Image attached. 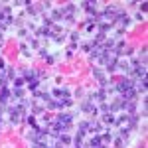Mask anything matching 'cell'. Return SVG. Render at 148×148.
<instances>
[{
    "instance_id": "5bb4252c",
    "label": "cell",
    "mask_w": 148,
    "mask_h": 148,
    "mask_svg": "<svg viewBox=\"0 0 148 148\" xmlns=\"http://www.w3.org/2000/svg\"><path fill=\"white\" fill-rule=\"evenodd\" d=\"M6 79L8 81L16 79V71H14V67H6Z\"/></svg>"
},
{
    "instance_id": "4fadbf2b",
    "label": "cell",
    "mask_w": 148,
    "mask_h": 148,
    "mask_svg": "<svg viewBox=\"0 0 148 148\" xmlns=\"http://www.w3.org/2000/svg\"><path fill=\"white\" fill-rule=\"evenodd\" d=\"M138 63L140 65H146V46L142 47V51L138 53Z\"/></svg>"
},
{
    "instance_id": "484cf974",
    "label": "cell",
    "mask_w": 148,
    "mask_h": 148,
    "mask_svg": "<svg viewBox=\"0 0 148 148\" xmlns=\"http://www.w3.org/2000/svg\"><path fill=\"white\" fill-rule=\"evenodd\" d=\"M140 8H142V14H144V12H146V8H148V2H142V4H140Z\"/></svg>"
},
{
    "instance_id": "7c38bea8",
    "label": "cell",
    "mask_w": 148,
    "mask_h": 148,
    "mask_svg": "<svg viewBox=\"0 0 148 148\" xmlns=\"http://www.w3.org/2000/svg\"><path fill=\"white\" fill-rule=\"evenodd\" d=\"M28 87H30V91H38V87H40V79L36 77V79H30L28 81Z\"/></svg>"
},
{
    "instance_id": "277c9868",
    "label": "cell",
    "mask_w": 148,
    "mask_h": 148,
    "mask_svg": "<svg viewBox=\"0 0 148 148\" xmlns=\"http://www.w3.org/2000/svg\"><path fill=\"white\" fill-rule=\"evenodd\" d=\"M12 97V91H8V89H0V105H6V103L10 101Z\"/></svg>"
},
{
    "instance_id": "44dd1931",
    "label": "cell",
    "mask_w": 148,
    "mask_h": 148,
    "mask_svg": "<svg viewBox=\"0 0 148 148\" xmlns=\"http://www.w3.org/2000/svg\"><path fill=\"white\" fill-rule=\"evenodd\" d=\"M101 140H103V142H109V140H113V134L107 132V134H103V136H101Z\"/></svg>"
},
{
    "instance_id": "2e32d148",
    "label": "cell",
    "mask_w": 148,
    "mask_h": 148,
    "mask_svg": "<svg viewBox=\"0 0 148 148\" xmlns=\"http://www.w3.org/2000/svg\"><path fill=\"white\" fill-rule=\"evenodd\" d=\"M24 83H26V79H24V77H16V79H14V87H16V89H22Z\"/></svg>"
},
{
    "instance_id": "8fae6325",
    "label": "cell",
    "mask_w": 148,
    "mask_h": 148,
    "mask_svg": "<svg viewBox=\"0 0 148 148\" xmlns=\"http://www.w3.org/2000/svg\"><path fill=\"white\" fill-rule=\"evenodd\" d=\"M87 132H89V123H85V121H83V123H79V132H77V134L85 136Z\"/></svg>"
},
{
    "instance_id": "8992f818",
    "label": "cell",
    "mask_w": 148,
    "mask_h": 148,
    "mask_svg": "<svg viewBox=\"0 0 148 148\" xmlns=\"http://www.w3.org/2000/svg\"><path fill=\"white\" fill-rule=\"evenodd\" d=\"M121 109H123V99H116V101H113L109 105V111H111V113H116V111H121Z\"/></svg>"
},
{
    "instance_id": "ac0fdd59",
    "label": "cell",
    "mask_w": 148,
    "mask_h": 148,
    "mask_svg": "<svg viewBox=\"0 0 148 148\" xmlns=\"http://www.w3.org/2000/svg\"><path fill=\"white\" fill-rule=\"evenodd\" d=\"M28 44H30L32 47H38V46H40V44H38V40H36V38H32V36L28 38Z\"/></svg>"
},
{
    "instance_id": "d6986e66",
    "label": "cell",
    "mask_w": 148,
    "mask_h": 148,
    "mask_svg": "<svg viewBox=\"0 0 148 148\" xmlns=\"http://www.w3.org/2000/svg\"><path fill=\"white\" fill-rule=\"evenodd\" d=\"M114 144H116L119 148H125V140H123V138L119 136V138H114Z\"/></svg>"
},
{
    "instance_id": "83f0119b",
    "label": "cell",
    "mask_w": 148,
    "mask_h": 148,
    "mask_svg": "<svg viewBox=\"0 0 148 148\" xmlns=\"http://www.w3.org/2000/svg\"><path fill=\"white\" fill-rule=\"evenodd\" d=\"M97 148H105V144H101V146H97Z\"/></svg>"
},
{
    "instance_id": "7a4b0ae2",
    "label": "cell",
    "mask_w": 148,
    "mask_h": 148,
    "mask_svg": "<svg viewBox=\"0 0 148 148\" xmlns=\"http://www.w3.org/2000/svg\"><path fill=\"white\" fill-rule=\"evenodd\" d=\"M71 121H73V114H69V113H61V114H57V119H56V123H59L61 126H71Z\"/></svg>"
},
{
    "instance_id": "6da1fadb",
    "label": "cell",
    "mask_w": 148,
    "mask_h": 148,
    "mask_svg": "<svg viewBox=\"0 0 148 148\" xmlns=\"http://www.w3.org/2000/svg\"><path fill=\"white\" fill-rule=\"evenodd\" d=\"M132 87H134V81L132 79H121L119 83H116L114 89H116L119 93H125V91H128V89H132Z\"/></svg>"
},
{
    "instance_id": "52a82bcc",
    "label": "cell",
    "mask_w": 148,
    "mask_h": 148,
    "mask_svg": "<svg viewBox=\"0 0 148 148\" xmlns=\"http://www.w3.org/2000/svg\"><path fill=\"white\" fill-rule=\"evenodd\" d=\"M69 105H71V99H69V97H61V99H57V101H56L57 109H63V107H69Z\"/></svg>"
},
{
    "instance_id": "d4e9b609",
    "label": "cell",
    "mask_w": 148,
    "mask_h": 148,
    "mask_svg": "<svg viewBox=\"0 0 148 148\" xmlns=\"http://www.w3.org/2000/svg\"><path fill=\"white\" fill-rule=\"evenodd\" d=\"M77 40H79V34H77V32H75V34H71V42H73V44H75Z\"/></svg>"
},
{
    "instance_id": "5b68a950",
    "label": "cell",
    "mask_w": 148,
    "mask_h": 148,
    "mask_svg": "<svg viewBox=\"0 0 148 148\" xmlns=\"http://www.w3.org/2000/svg\"><path fill=\"white\" fill-rule=\"evenodd\" d=\"M89 132H95V134H101L103 126L101 123H95V121H89Z\"/></svg>"
},
{
    "instance_id": "cb8c5ba5",
    "label": "cell",
    "mask_w": 148,
    "mask_h": 148,
    "mask_svg": "<svg viewBox=\"0 0 148 148\" xmlns=\"http://www.w3.org/2000/svg\"><path fill=\"white\" fill-rule=\"evenodd\" d=\"M28 123L32 126H36V114H30V116H28Z\"/></svg>"
},
{
    "instance_id": "30bf717a",
    "label": "cell",
    "mask_w": 148,
    "mask_h": 148,
    "mask_svg": "<svg viewBox=\"0 0 148 148\" xmlns=\"http://www.w3.org/2000/svg\"><path fill=\"white\" fill-rule=\"evenodd\" d=\"M114 121H116V119H114L113 113H105V114H103V123H107V125H114Z\"/></svg>"
},
{
    "instance_id": "9c48e42d",
    "label": "cell",
    "mask_w": 148,
    "mask_h": 148,
    "mask_svg": "<svg viewBox=\"0 0 148 148\" xmlns=\"http://www.w3.org/2000/svg\"><path fill=\"white\" fill-rule=\"evenodd\" d=\"M53 95H56L57 99H61V97H69V91L65 89V87H63V89H61V87H57V89H53Z\"/></svg>"
},
{
    "instance_id": "7402d4cb",
    "label": "cell",
    "mask_w": 148,
    "mask_h": 148,
    "mask_svg": "<svg viewBox=\"0 0 148 148\" xmlns=\"http://www.w3.org/2000/svg\"><path fill=\"white\" fill-rule=\"evenodd\" d=\"M46 107H47V109H57V107H56V101H53V99L46 101Z\"/></svg>"
},
{
    "instance_id": "9a60e30c",
    "label": "cell",
    "mask_w": 148,
    "mask_h": 148,
    "mask_svg": "<svg viewBox=\"0 0 148 148\" xmlns=\"http://www.w3.org/2000/svg\"><path fill=\"white\" fill-rule=\"evenodd\" d=\"M12 97H16V99H20V101H22V97H24V89H16V87H14V89H12Z\"/></svg>"
},
{
    "instance_id": "e0dca14e",
    "label": "cell",
    "mask_w": 148,
    "mask_h": 148,
    "mask_svg": "<svg viewBox=\"0 0 148 148\" xmlns=\"http://www.w3.org/2000/svg\"><path fill=\"white\" fill-rule=\"evenodd\" d=\"M93 75H95V79H99V81H101V79H105V75H103V73L99 71V69H93Z\"/></svg>"
},
{
    "instance_id": "ffe728a7",
    "label": "cell",
    "mask_w": 148,
    "mask_h": 148,
    "mask_svg": "<svg viewBox=\"0 0 148 148\" xmlns=\"http://www.w3.org/2000/svg\"><path fill=\"white\" fill-rule=\"evenodd\" d=\"M99 111H101L103 114H105V113H111V111H109V105H107V103H101V109H99Z\"/></svg>"
},
{
    "instance_id": "4316f807",
    "label": "cell",
    "mask_w": 148,
    "mask_h": 148,
    "mask_svg": "<svg viewBox=\"0 0 148 148\" xmlns=\"http://www.w3.org/2000/svg\"><path fill=\"white\" fill-rule=\"evenodd\" d=\"M95 30V24H87V32H93Z\"/></svg>"
},
{
    "instance_id": "ba28073f",
    "label": "cell",
    "mask_w": 148,
    "mask_h": 148,
    "mask_svg": "<svg viewBox=\"0 0 148 148\" xmlns=\"http://www.w3.org/2000/svg\"><path fill=\"white\" fill-rule=\"evenodd\" d=\"M134 97H136V91H134V87L123 93V101H134Z\"/></svg>"
},
{
    "instance_id": "3957f363",
    "label": "cell",
    "mask_w": 148,
    "mask_h": 148,
    "mask_svg": "<svg viewBox=\"0 0 148 148\" xmlns=\"http://www.w3.org/2000/svg\"><path fill=\"white\" fill-rule=\"evenodd\" d=\"M81 109H83L85 113H89V114H97V113H99V109L95 107V103H91L89 99H87V101H83V103H81Z\"/></svg>"
},
{
    "instance_id": "603a6c76",
    "label": "cell",
    "mask_w": 148,
    "mask_h": 148,
    "mask_svg": "<svg viewBox=\"0 0 148 148\" xmlns=\"http://www.w3.org/2000/svg\"><path fill=\"white\" fill-rule=\"evenodd\" d=\"M20 121H22V116H18V114H12V123H14V125H18Z\"/></svg>"
}]
</instances>
